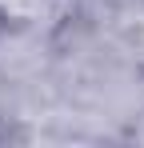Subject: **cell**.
<instances>
[{"mask_svg":"<svg viewBox=\"0 0 144 148\" xmlns=\"http://www.w3.org/2000/svg\"><path fill=\"white\" fill-rule=\"evenodd\" d=\"M0 8L8 16H40L44 12V0H0Z\"/></svg>","mask_w":144,"mask_h":148,"instance_id":"1","label":"cell"},{"mask_svg":"<svg viewBox=\"0 0 144 148\" xmlns=\"http://www.w3.org/2000/svg\"><path fill=\"white\" fill-rule=\"evenodd\" d=\"M140 136H144V132H140Z\"/></svg>","mask_w":144,"mask_h":148,"instance_id":"2","label":"cell"}]
</instances>
